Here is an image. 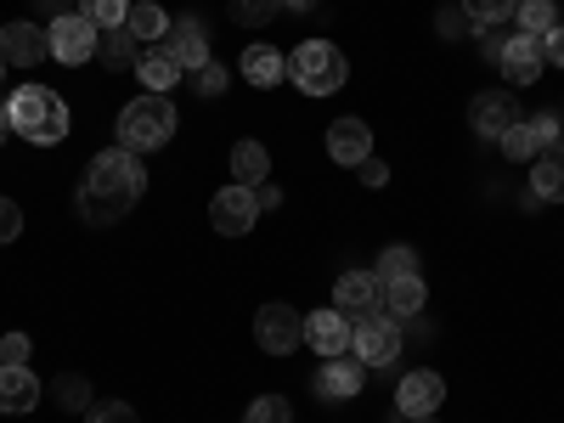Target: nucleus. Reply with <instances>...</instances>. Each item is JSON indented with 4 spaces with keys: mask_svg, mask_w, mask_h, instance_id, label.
I'll list each match as a JSON object with an SVG mask.
<instances>
[{
    "mask_svg": "<svg viewBox=\"0 0 564 423\" xmlns=\"http://www.w3.org/2000/svg\"><path fill=\"white\" fill-rule=\"evenodd\" d=\"M141 193H148V170H141V159L124 153V148H108V153H97L85 164L79 215L90 226H113V220H124L141 204Z\"/></svg>",
    "mask_w": 564,
    "mask_h": 423,
    "instance_id": "nucleus-1",
    "label": "nucleus"
},
{
    "mask_svg": "<svg viewBox=\"0 0 564 423\" xmlns=\"http://www.w3.org/2000/svg\"><path fill=\"white\" fill-rule=\"evenodd\" d=\"M7 113H12V130L23 141H34V148H57V141L68 135V102L52 85H18Z\"/></svg>",
    "mask_w": 564,
    "mask_h": 423,
    "instance_id": "nucleus-2",
    "label": "nucleus"
},
{
    "mask_svg": "<svg viewBox=\"0 0 564 423\" xmlns=\"http://www.w3.org/2000/svg\"><path fill=\"white\" fill-rule=\"evenodd\" d=\"M175 135V102L170 97H153V90H141V97L119 113V148L124 153H153Z\"/></svg>",
    "mask_w": 564,
    "mask_h": 423,
    "instance_id": "nucleus-3",
    "label": "nucleus"
},
{
    "mask_svg": "<svg viewBox=\"0 0 564 423\" xmlns=\"http://www.w3.org/2000/svg\"><path fill=\"white\" fill-rule=\"evenodd\" d=\"M289 79L305 90V97H334V90H345L350 79V63L339 45H327V40H305L289 52Z\"/></svg>",
    "mask_w": 564,
    "mask_h": 423,
    "instance_id": "nucleus-4",
    "label": "nucleus"
},
{
    "mask_svg": "<svg viewBox=\"0 0 564 423\" xmlns=\"http://www.w3.org/2000/svg\"><path fill=\"white\" fill-rule=\"evenodd\" d=\"M254 345H260L265 356L300 350V345H305V316H300L294 305H282V300L260 305V316H254Z\"/></svg>",
    "mask_w": 564,
    "mask_h": 423,
    "instance_id": "nucleus-5",
    "label": "nucleus"
},
{
    "mask_svg": "<svg viewBox=\"0 0 564 423\" xmlns=\"http://www.w3.org/2000/svg\"><path fill=\"white\" fill-rule=\"evenodd\" d=\"M260 220V198H254V186H220V193L209 198V226L220 231V238H243V231H254Z\"/></svg>",
    "mask_w": 564,
    "mask_h": 423,
    "instance_id": "nucleus-6",
    "label": "nucleus"
},
{
    "mask_svg": "<svg viewBox=\"0 0 564 423\" xmlns=\"http://www.w3.org/2000/svg\"><path fill=\"white\" fill-rule=\"evenodd\" d=\"M52 57L57 63H68V68H79V63H90L97 57V40H102V29L90 23V18H79V12H63V18H52Z\"/></svg>",
    "mask_w": 564,
    "mask_h": 423,
    "instance_id": "nucleus-7",
    "label": "nucleus"
},
{
    "mask_svg": "<svg viewBox=\"0 0 564 423\" xmlns=\"http://www.w3.org/2000/svg\"><path fill=\"white\" fill-rule=\"evenodd\" d=\"M334 311H339L345 322H372V316H384V282L372 276V271H345L339 289H334Z\"/></svg>",
    "mask_w": 564,
    "mask_h": 423,
    "instance_id": "nucleus-8",
    "label": "nucleus"
},
{
    "mask_svg": "<svg viewBox=\"0 0 564 423\" xmlns=\"http://www.w3.org/2000/svg\"><path fill=\"white\" fill-rule=\"evenodd\" d=\"M350 356L361 367H390L401 356V322L390 316H372V322H356V334H350Z\"/></svg>",
    "mask_w": 564,
    "mask_h": 423,
    "instance_id": "nucleus-9",
    "label": "nucleus"
},
{
    "mask_svg": "<svg viewBox=\"0 0 564 423\" xmlns=\"http://www.w3.org/2000/svg\"><path fill=\"white\" fill-rule=\"evenodd\" d=\"M361 379H367V367L356 361V356H327L322 367H316V379H311V390H316V401L327 406V401H356L361 395Z\"/></svg>",
    "mask_w": 564,
    "mask_h": 423,
    "instance_id": "nucleus-10",
    "label": "nucleus"
},
{
    "mask_svg": "<svg viewBox=\"0 0 564 423\" xmlns=\"http://www.w3.org/2000/svg\"><path fill=\"white\" fill-rule=\"evenodd\" d=\"M0 57H7L12 68H40L45 57H52V34H45L40 23H29V18H18V23L0 29Z\"/></svg>",
    "mask_w": 564,
    "mask_h": 423,
    "instance_id": "nucleus-11",
    "label": "nucleus"
},
{
    "mask_svg": "<svg viewBox=\"0 0 564 423\" xmlns=\"http://www.w3.org/2000/svg\"><path fill=\"white\" fill-rule=\"evenodd\" d=\"M441 401H446V379H441V372H430V367L406 372L401 390H395V412L401 417H435Z\"/></svg>",
    "mask_w": 564,
    "mask_h": 423,
    "instance_id": "nucleus-12",
    "label": "nucleus"
},
{
    "mask_svg": "<svg viewBox=\"0 0 564 423\" xmlns=\"http://www.w3.org/2000/svg\"><path fill=\"white\" fill-rule=\"evenodd\" d=\"M520 102H513V90H480L475 102H468V124H475L486 141H497L508 124H520Z\"/></svg>",
    "mask_w": 564,
    "mask_h": 423,
    "instance_id": "nucleus-13",
    "label": "nucleus"
},
{
    "mask_svg": "<svg viewBox=\"0 0 564 423\" xmlns=\"http://www.w3.org/2000/svg\"><path fill=\"white\" fill-rule=\"evenodd\" d=\"M497 68L508 74V85H536L542 68H547V57H542V34H508Z\"/></svg>",
    "mask_w": 564,
    "mask_h": 423,
    "instance_id": "nucleus-14",
    "label": "nucleus"
},
{
    "mask_svg": "<svg viewBox=\"0 0 564 423\" xmlns=\"http://www.w3.org/2000/svg\"><path fill=\"white\" fill-rule=\"evenodd\" d=\"M164 52L175 57V68H181V74H198V68L209 63V34H204V23H198V18H181V23H170V34H164Z\"/></svg>",
    "mask_w": 564,
    "mask_h": 423,
    "instance_id": "nucleus-15",
    "label": "nucleus"
},
{
    "mask_svg": "<svg viewBox=\"0 0 564 423\" xmlns=\"http://www.w3.org/2000/svg\"><path fill=\"white\" fill-rule=\"evenodd\" d=\"M350 334H356V322H345L339 311H311L305 316V345L327 361V356H350Z\"/></svg>",
    "mask_w": 564,
    "mask_h": 423,
    "instance_id": "nucleus-16",
    "label": "nucleus"
},
{
    "mask_svg": "<svg viewBox=\"0 0 564 423\" xmlns=\"http://www.w3.org/2000/svg\"><path fill=\"white\" fill-rule=\"evenodd\" d=\"M327 159L356 170L361 159H372V130H367L361 119H339V124H327Z\"/></svg>",
    "mask_w": 564,
    "mask_h": 423,
    "instance_id": "nucleus-17",
    "label": "nucleus"
},
{
    "mask_svg": "<svg viewBox=\"0 0 564 423\" xmlns=\"http://www.w3.org/2000/svg\"><path fill=\"white\" fill-rule=\"evenodd\" d=\"M531 193L542 204H564V141H553V148L531 159Z\"/></svg>",
    "mask_w": 564,
    "mask_h": 423,
    "instance_id": "nucleus-18",
    "label": "nucleus"
},
{
    "mask_svg": "<svg viewBox=\"0 0 564 423\" xmlns=\"http://www.w3.org/2000/svg\"><path fill=\"white\" fill-rule=\"evenodd\" d=\"M423 305H430L423 276H395V282H384V316H390V322H417Z\"/></svg>",
    "mask_w": 564,
    "mask_h": 423,
    "instance_id": "nucleus-19",
    "label": "nucleus"
},
{
    "mask_svg": "<svg viewBox=\"0 0 564 423\" xmlns=\"http://www.w3.org/2000/svg\"><path fill=\"white\" fill-rule=\"evenodd\" d=\"M135 79L153 90V97H170V90L181 85V68L175 57L164 52V45H141V57H135Z\"/></svg>",
    "mask_w": 564,
    "mask_h": 423,
    "instance_id": "nucleus-20",
    "label": "nucleus"
},
{
    "mask_svg": "<svg viewBox=\"0 0 564 423\" xmlns=\"http://www.w3.org/2000/svg\"><path fill=\"white\" fill-rule=\"evenodd\" d=\"M34 406H40V379L29 367L0 361V412H34Z\"/></svg>",
    "mask_w": 564,
    "mask_h": 423,
    "instance_id": "nucleus-21",
    "label": "nucleus"
},
{
    "mask_svg": "<svg viewBox=\"0 0 564 423\" xmlns=\"http://www.w3.org/2000/svg\"><path fill=\"white\" fill-rule=\"evenodd\" d=\"M124 34H130L135 45H159V40L170 34L164 7H153V0H130V12H124Z\"/></svg>",
    "mask_w": 564,
    "mask_h": 423,
    "instance_id": "nucleus-22",
    "label": "nucleus"
},
{
    "mask_svg": "<svg viewBox=\"0 0 564 423\" xmlns=\"http://www.w3.org/2000/svg\"><path fill=\"white\" fill-rule=\"evenodd\" d=\"M282 74H289V57L271 52V45H249V52H243V79L249 85L271 90V85H282Z\"/></svg>",
    "mask_w": 564,
    "mask_h": 423,
    "instance_id": "nucleus-23",
    "label": "nucleus"
},
{
    "mask_svg": "<svg viewBox=\"0 0 564 423\" xmlns=\"http://www.w3.org/2000/svg\"><path fill=\"white\" fill-rule=\"evenodd\" d=\"M265 170H271V153L260 148V141H238V148H231V181L238 186H260Z\"/></svg>",
    "mask_w": 564,
    "mask_h": 423,
    "instance_id": "nucleus-24",
    "label": "nucleus"
},
{
    "mask_svg": "<svg viewBox=\"0 0 564 423\" xmlns=\"http://www.w3.org/2000/svg\"><path fill=\"white\" fill-rule=\"evenodd\" d=\"M97 57H102V68H135L141 45H135L124 29H102V40H97Z\"/></svg>",
    "mask_w": 564,
    "mask_h": 423,
    "instance_id": "nucleus-25",
    "label": "nucleus"
},
{
    "mask_svg": "<svg viewBox=\"0 0 564 423\" xmlns=\"http://www.w3.org/2000/svg\"><path fill=\"white\" fill-rule=\"evenodd\" d=\"M497 148H502V153H508L513 164H531V159L542 153V141H536V130H531V124L520 119V124H508V130L497 135Z\"/></svg>",
    "mask_w": 564,
    "mask_h": 423,
    "instance_id": "nucleus-26",
    "label": "nucleus"
},
{
    "mask_svg": "<svg viewBox=\"0 0 564 423\" xmlns=\"http://www.w3.org/2000/svg\"><path fill=\"white\" fill-rule=\"evenodd\" d=\"M52 395H57L63 412H90V379H85V372H57Z\"/></svg>",
    "mask_w": 564,
    "mask_h": 423,
    "instance_id": "nucleus-27",
    "label": "nucleus"
},
{
    "mask_svg": "<svg viewBox=\"0 0 564 423\" xmlns=\"http://www.w3.org/2000/svg\"><path fill=\"white\" fill-rule=\"evenodd\" d=\"M372 276L379 282H395V276H417V249L412 243H390L379 254V265H372Z\"/></svg>",
    "mask_w": 564,
    "mask_h": 423,
    "instance_id": "nucleus-28",
    "label": "nucleus"
},
{
    "mask_svg": "<svg viewBox=\"0 0 564 423\" xmlns=\"http://www.w3.org/2000/svg\"><path fill=\"white\" fill-rule=\"evenodd\" d=\"M457 7L475 18L480 29H497V23H508L513 12H520V0H457Z\"/></svg>",
    "mask_w": 564,
    "mask_h": 423,
    "instance_id": "nucleus-29",
    "label": "nucleus"
},
{
    "mask_svg": "<svg viewBox=\"0 0 564 423\" xmlns=\"http://www.w3.org/2000/svg\"><path fill=\"white\" fill-rule=\"evenodd\" d=\"M513 23H520V34H547V29H558V18H553V0H520V12H513Z\"/></svg>",
    "mask_w": 564,
    "mask_h": 423,
    "instance_id": "nucleus-30",
    "label": "nucleus"
},
{
    "mask_svg": "<svg viewBox=\"0 0 564 423\" xmlns=\"http://www.w3.org/2000/svg\"><path fill=\"white\" fill-rule=\"evenodd\" d=\"M130 0H79V18H90L97 29H124Z\"/></svg>",
    "mask_w": 564,
    "mask_h": 423,
    "instance_id": "nucleus-31",
    "label": "nucleus"
},
{
    "mask_svg": "<svg viewBox=\"0 0 564 423\" xmlns=\"http://www.w3.org/2000/svg\"><path fill=\"white\" fill-rule=\"evenodd\" d=\"M276 12H282V0H231V18L243 29H265Z\"/></svg>",
    "mask_w": 564,
    "mask_h": 423,
    "instance_id": "nucleus-32",
    "label": "nucleus"
},
{
    "mask_svg": "<svg viewBox=\"0 0 564 423\" xmlns=\"http://www.w3.org/2000/svg\"><path fill=\"white\" fill-rule=\"evenodd\" d=\"M243 423H294V406H289V395H260V401H249Z\"/></svg>",
    "mask_w": 564,
    "mask_h": 423,
    "instance_id": "nucleus-33",
    "label": "nucleus"
},
{
    "mask_svg": "<svg viewBox=\"0 0 564 423\" xmlns=\"http://www.w3.org/2000/svg\"><path fill=\"white\" fill-rule=\"evenodd\" d=\"M85 423H141V412L130 401H90Z\"/></svg>",
    "mask_w": 564,
    "mask_h": 423,
    "instance_id": "nucleus-34",
    "label": "nucleus"
},
{
    "mask_svg": "<svg viewBox=\"0 0 564 423\" xmlns=\"http://www.w3.org/2000/svg\"><path fill=\"white\" fill-rule=\"evenodd\" d=\"M226 85H231V74H226L220 63H204V68L193 74V90H198V97H209V102L226 97Z\"/></svg>",
    "mask_w": 564,
    "mask_h": 423,
    "instance_id": "nucleus-35",
    "label": "nucleus"
},
{
    "mask_svg": "<svg viewBox=\"0 0 564 423\" xmlns=\"http://www.w3.org/2000/svg\"><path fill=\"white\" fill-rule=\"evenodd\" d=\"M468 23H475V18H468L463 7H441V18H435V29H441V40H457Z\"/></svg>",
    "mask_w": 564,
    "mask_h": 423,
    "instance_id": "nucleus-36",
    "label": "nucleus"
},
{
    "mask_svg": "<svg viewBox=\"0 0 564 423\" xmlns=\"http://www.w3.org/2000/svg\"><path fill=\"white\" fill-rule=\"evenodd\" d=\"M0 361H7V367H29V334H7V339H0Z\"/></svg>",
    "mask_w": 564,
    "mask_h": 423,
    "instance_id": "nucleus-37",
    "label": "nucleus"
},
{
    "mask_svg": "<svg viewBox=\"0 0 564 423\" xmlns=\"http://www.w3.org/2000/svg\"><path fill=\"white\" fill-rule=\"evenodd\" d=\"M531 130H536V141L542 148H553V141H564V119H553V113H536V119H525Z\"/></svg>",
    "mask_w": 564,
    "mask_h": 423,
    "instance_id": "nucleus-38",
    "label": "nucleus"
},
{
    "mask_svg": "<svg viewBox=\"0 0 564 423\" xmlns=\"http://www.w3.org/2000/svg\"><path fill=\"white\" fill-rule=\"evenodd\" d=\"M18 231H23V209L12 198H0V243H12Z\"/></svg>",
    "mask_w": 564,
    "mask_h": 423,
    "instance_id": "nucleus-39",
    "label": "nucleus"
},
{
    "mask_svg": "<svg viewBox=\"0 0 564 423\" xmlns=\"http://www.w3.org/2000/svg\"><path fill=\"white\" fill-rule=\"evenodd\" d=\"M542 57H547V63H553V68H564V23H558V29H547V34H542Z\"/></svg>",
    "mask_w": 564,
    "mask_h": 423,
    "instance_id": "nucleus-40",
    "label": "nucleus"
},
{
    "mask_svg": "<svg viewBox=\"0 0 564 423\" xmlns=\"http://www.w3.org/2000/svg\"><path fill=\"white\" fill-rule=\"evenodd\" d=\"M356 175H361V186H384V181H390V170H384L379 159H361V164H356Z\"/></svg>",
    "mask_w": 564,
    "mask_h": 423,
    "instance_id": "nucleus-41",
    "label": "nucleus"
},
{
    "mask_svg": "<svg viewBox=\"0 0 564 423\" xmlns=\"http://www.w3.org/2000/svg\"><path fill=\"white\" fill-rule=\"evenodd\" d=\"M254 198H260V215H265V209H282V186L260 181V186H254Z\"/></svg>",
    "mask_w": 564,
    "mask_h": 423,
    "instance_id": "nucleus-42",
    "label": "nucleus"
},
{
    "mask_svg": "<svg viewBox=\"0 0 564 423\" xmlns=\"http://www.w3.org/2000/svg\"><path fill=\"white\" fill-rule=\"evenodd\" d=\"M480 34H486V40H480V57H486V63H502V34H497V29H480Z\"/></svg>",
    "mask_w": 564,
    "mask_h": 423,
    "instance_id": "nucleus-43",
    "label": "nucleus"
},
{
    "mask_svg": "<svg viewBox=\"0 0 564 423\" xmlns=\"http://www.w3.org/2000/svg\"><path fill=\"white\" fill-rule=\"evenodd\" d=\"M34 7H40L45 18H63V7H68V0H34Z\"/></svg>",
    "mask_w": 564,
    "mask_h": 423,
    "instance_id": "nucleus-44",
    "label": "nucleus"
},
{
    "mask_svg": "<svg viewBox=\"0 0 564 423\" xmlns=\"http://www.w3.org/2000/svg\"><path fill=\"white\" fill-rule=\"evenodd\" d=\"M7 135H12V113H7V102H0V148H7Z\"/></svg>",
    "mask_w": 564,
    "mask_h": 423,
    "instance_id": "nucleus-45",
    "label": "nucleus"
},
{
    "mask_svg": "<svg viewBox=\"0 0 564 423\" xmlns=\"http://www.w3.org/2000/svg\"><path fill=\"white\" fill-rule=\"evenodd\" d=\"M282 12H316V0H282Z\"/></svg>",
    "mask_w": 564,
    "mask_h": 423,
    "instance_id": "nucleus-46",
    "label": "nucleus"
},
{
    "mask_svg": "<svg viewBox=\"0 0 564 423\" xmlns=\"http://www.w3.org/2000/svg\"><path fill=\"white\" fill-rule=\"evenodd\" d=\"M7 68H12V63H7V57H0V85H7Z\"/></svg>",
    "mask_w": 564,
    "mask_h": 423,
    "instance_id": "nucleus-47",
    "label": "nucleus"
},
{
    "mask_svg": "<svg viewBox=\"0 0 564 423\" xmlns=\"http://www.w3.org/2000/svg\"><path fill=\"white\" fill-rule=\"evenodd\" d=\"M406 423H435V417H406Z\"/></svg>",
    "mask_w": 564,
    "mask_h": 423,
    "instance_id": "nucleus-48",
    "label": "nucleus"
}]
</instances>
